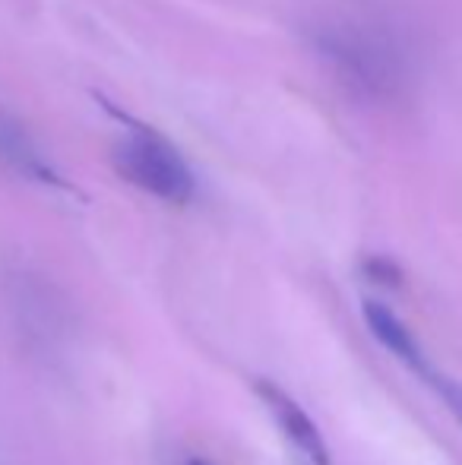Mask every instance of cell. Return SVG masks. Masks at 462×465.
<instances>
[{
    "mask_svg": "<svg viewBox=\"0 0 462 465\" xmlns=\"http://www.w3.org/2000/svg\"><path fill=\"white\" fill-rule=\"evenodd\" d=\"M253 390H257L260 402L266 405L270 418L276 421V428L282 430L285 440L291 443V450H295L304 462L308 465H333V460H329V447H327V440H323L320 428L314 424V418H310L308 411H304L301 405H298L295 399L282 390V386L270 383V380H257Z\"/></svg>",
    "mask_w": 462,
    "mask_h": 465,
    "instance_id": "3957f363",
    "label": "cell"
},
{
    "mask_svg": "<svg viewBox=\"0 0 462 465\" xmlns=\"http://www.w3.org/2000/svg\"><path fill=\"white\" fill-rule=\"evenodd\" d=\"M304 38L342 89L364 104H393L412 86L408 32L377 0H323L304 19Z\"/></svg>",
    "mask_w": 462,
    "mask_h": 465,
    "instance_id": "6da1fadb",
    "label": "cell"
},
{
    "mask_svg": "<svg viewBox=\"0 0 462 465\" xmlns=\"http://www.w3.org/2000/svg\"><path fill=\"white\" fill-rule=\"evenodd\" d=\"M191 465H206V462H191Z\"/></svg>",
    "mask_w": 462,
    "mask_h": 465,
    "instance_id": "52a82bcc",
    "label": "cell"
},
{
    "mask_svg": "<svg viewBox=\"0 0 462 465\" xmlns=\"http://www.w3.org/2000/svg\"><path fill=\"white\" fill-rule=\"evenodd\" d=\"M123 124H127V130H121V136L112 146L114 172L127 184L162 203H172V206L191 203L197 196V178H193L184 155L159 130L130 121V117H123Z\"/></svg>",
    "mask_w": 462,
    "mask_h": 465,
    "instance_id": "7a4b0ae2",
    "label": "cell"
},
{
    "mask_svg": "<svg viewBox=\"0 0 462 465\" xmlns=\"http://www.w3.org/2000/svg\"><path fill=\"white\" fill-rule=\"evenodd\" d=\"M0 159L19 172L23 178L42 181V184H61L57 174L48 168V162L42 159V153L35 149V143L25 136V130L10 117H0Z\"/></svg>",
    "mask_w": 462,
    "mask_h": 465,
    "instance_id": "5b68a950",
    "label": "cell"
},
{
    "mask_svg": "<svg viewBox=\"0 0 462 465\" xmlns=\"http://www.w3.org/2000/svg\"><path fill=\"white\" fill-rule=\"evenodd\" d=\"M425 380L434 386V392L444 399V405L453 411V418H457V421L462 424V383H457V380H450V377H444V373H437V371H431Z\"/></svg>",
    "mask_w": 462,
    "mask_h": 465,
    "instance_id": "8992f818",
    "label": "cell"
},
{
    "mask_svg": "<svg viewBox=\"0 0 462 465\" xmlns=\"http://www.w3.org/2000/svg\"><path fill=\"white\" fill-rule=\"evenodd\" d=\"M364 320H368L370 332H374L406 368H412L418 377H428V373L434 371L431 361L425 358V351H421L418 339L408 332V326L402 323L387 304H380V301H364Z\"/></svg>",
    "mask_w": 462,
    "mask_h": 465,
    "instance_id": "277c9868",
    "label": "cell"
}]
</instances>
